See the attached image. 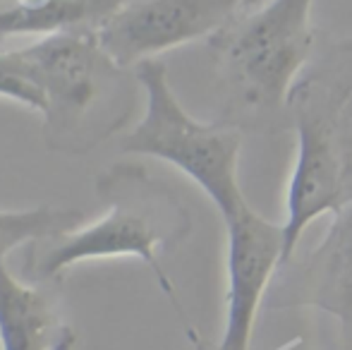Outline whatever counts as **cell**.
<instances>
[{"label": "cell", "instance_id": "1", "mask_svg": "<svg viewBox=\"0 0 352 350\" xmlns=\"http://www.w3.org/2000/svg\"><path fill=\"white\" fill-rule=\"evenodd\" d=\"M96 195L106 204V214L96 221L24 245V281L53 283L74 264L137 257L156 274L161 288L180 309L175 288L158 262V254L177 248L192 230L190 211L180 197L140 164L106 168L96 177Z\"/></svg>", "mask_w": 352, "mask_h": 350}, {"label": "cell", "instance_id": "2", "mask_svg": "<svg viewBox=\"0 0 352 350\" xmlns=\"http://www.w3.org/2000/svg\"><path fill=\"white\" fill-rule=\"evenodd\" d=\"M22 75L43 96L51 151L87 154L127 125L137 103L135 70L120 67L94 32H63L12 48Z\"/></svg>", "mask_w": 352, "mask_h": 350}, {"label": "cell", "instance_id": "3", "mask_svg": "<svg viewBox=\"0 0 352 350\" xmlns=\"http://www.w3.org/2000/svg\"><path fill=\"white\" fill-rule=\"evenodd\" d=\"M135 75L146 101L137 125L122 135L120 151L175 166L201 187L223 221L237 214L247 204L237 177L242 151L240 127L192 118L177 101L166 63L158 58L140 63Z\"/></svg>", "mask_w": 352, "mask_h": 350}, {"label": "cell", "instance_id": "4", "mask_svg": "<svg viewBox=\"0 0 352 350\" xmlns=\"http://www.w3.org/2000/svg\"><path fill=\"white\" fill-rule=\"evenodd\" d=\"M314 0H266L209 39L235 98L256 113L290 106L292 89L314 61Z\"/></svg>", "mask_w": 352, "mask_h": 350}, {"label": "cell", "instance_id": "5", "mask_svg": "<svg viewBox=\"0 0 352 350\" xmlns=\"http://www.w3.org/2000/svg\"><path fill=\"white\" fill-rule=\"evenodd\" d=\"M295 159L285 187V262L295 257L311 221L352 199V101L338 106L307 80L292 89Z\"/></svg>", "mask_w": 352, "mask_h": 350}, {"label": "cell", "instance_id": "6", "mask_svg": "<svg viewBox=\"0 0 352 350\" xmlns=\"http://www.w3.org/2000/svg\"><path fill=\"white\" fill-rule=\"evenodd\" d=\"M240 12L242 0H125L94 34L118 65L135 70L177 46L213 39Z\"/></svg>", "mask_w": 352, "mask_h": 350}, {"label": "cell", "instance_id": "7", "mask_svg": "<svg viewBox=\"0 0 352 350\" xmlns=\"http://www.w3.org/2000/svg\"><path fill=\"white\" fill-rule=\"evenodd\" d=\"M226 223V324L216 350H250L254 324L276 274L285 264L283 223L247 201Z\"/></svg>", "mask_w": 352, "mask_h": 350}, {"label": "cell", "instance_id": "8", "mask_svg": "<svg viewBox=\"0 0 352 350\" xmlns=\"http://www.w3.org/2000/svg\"><path fill=\"white\" fill-rule=\"evenodd\" d=\"M321 243L285 262L271 283V309L311 307L340 319L352 309V199L336 214Z\"/></svg>", "mask_w": 352, "mask_h": 350}, {"label": "cell", "instance_id": "9", "mask_svg": "<svg viewBox=\"0 0 352 350\" xmlns=\"http://www.w3.org/2000/svg\"><path fill=\"white\" fill-rule=\"evenodd\" d=\"M48 285L19 281L0 264V350L74 348L77 333Z\"/></svg>", "mask_w": 352, "mask_h": 350}, {"label": "cell", "instance_id": "10", "mask_svg": "<svg viewBox=\"0 0 352 350\" xmlns=\"http://www.w3.org/2000/svg\"><path fill=\"white\" fill-rule=\"evenodd\" d=\"M79 223H84V214L79 209H63L51 204L19 211L0 209V264H5L8 254L17 248L65 233L70 228H77Z\"/></svg>", "mask_w": 352, "mask_h": 350}, {"label": "cell", "instance_id": "11", "mask_svg": "<svg viewBox=\"0 0 352 350\" xmlns=\"http://www.w3.org/2000/svg\"><path fill=\"white\" fill-rule=\"evenodd\" d=\"M302 80L314 85L338 106H348L352 101V36L336 41L326 53L311 61Z\"/></svg>", "mask_w": 352, "mask_h": 350}, {"label": "cell", "instance_id": "12", "mask_svg": "<svg viewBox=\"0 0 352 350\" xmlns=\"http://www.w3.org/2000/svg\"><path fill=\"white\" fill-rule=\"evenodd\" d=\"M0 96L22 103L29 111L36 113H43V108H46L41 91L22 75L12 51H0Z\"/></svg>", "mask_w": 352, "mask_h": 350}, {"label": "cell", "instance_id": "13", "mask_svg": "<svg viewBox=\"0 0 352 350\" xmlns=\"http://www.w3.org/2000/svg\"><path fill=\"white\" fill-rule=\"evenodd\" d=\"M340 322V350H352V309L338 319Z\"/></svg>", "mask_w": 352, "mask_h": 350}, {"label": "cell", "instance_id": "14", "mask_svg": "<svg viewBox=\"0 0 352 350\" xmlns=\"http://www.w3.org/2000/svg\"><path fill=\"white\" fill-rule=\"evenodd\" d=\"M125 3V0H101V5H103V10H106V19L111 17L113 12H116L120 5Z\"/></svg>", "mask_w": 352, "mask_h": 350}, {"label": "cell", "instance_id": "15", "mask_svg": "<svg viewBox=\"0 0 352 350\" xmlns=\"http://www.w3.org/2000/svg\"><path fill=\"white\" fill-rule=\"evenodd\" d=\"M266 0H242V12H247V10H254L259 8V5H264Z\"/></svg>", "mask_w": 352, "mask_h": 350}]
</instances>
